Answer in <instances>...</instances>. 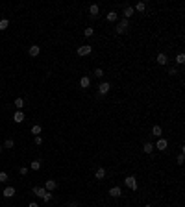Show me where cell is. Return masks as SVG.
<instances>
[{
	"mask_svg": "<svg viewBox=\"0 0 185 207\" xmlns=\"http://www.w3.org/2000/svg\"><path fill=\"white\" fill-rule=\"evenodd\" d=\"M128 30H130V21H128V19H122V21L117 24V28H115V32L122 35V33H126Z\"/></svg>",
	"mask_w": 185,
	"mask_h": 207,
	"instance_id": "cell-1",
	"label": "cell"
},
{
	"mask_svg": "<svg viewBox=\"0 0 185 207\" xmlns=\"http://www.w3.org/2000/svg\"><path fill=\"white\" fill-rule=\"evenodd\" d=\"M124 183H126V187H128V189H132V190H137L139 189L135 176H128V178H124Z\"/></svg>",
	"mask_w": 185,
	"mask_h": 207,
	"instance_id": "cell-2",
	"label": "cell"
},
{
	"mask_svg": "<svg viewBox=\"0 0 185 207\" xmlns=\"http://www.w3.org/2000/svg\"><path fill=\"white\" fill-rule=\"evenodd\" d=\"M109 89H111V83H109V82L100 83V85H98V94H100V96H104V94L109 93Z\"/></svg>",
	"mask_w": 185,
	"mask_h": 207,
	"instance_id": "cell-3",
	"label": "cell"
},
{
	"mask_svg": "<svg viewBox=\"0 0 185 207\" xmlns=\"http://www.w3.org/2000/svg\"><path fill=\"white\" fill-rule=\"evenodd\" d=\"M93 52V46L91 44H83V46L78 48V55H82V57H85V55H89Z\"/></svg>",
	"mask_w": 185,
	"mask_h": 207,
	"instance_id": "cell-4",
	"label": "cell"
},
{
	"mask_svg": "<svg viewBox=\"0 0 185 207\" xmlns=\"http://www.w3.org/2000/svg\"><path fill=\"white\" fill-rule=\"evenodd\" d=\"M167 146H168V143H167V139L159 137V139H157V143L154 144V148H157L159 152H163V150H167Z\"/></svg>",
	"mask_w": 185,
	"mask_h": 207,
	"instance_id": "cell-5",
	"label": "cell"
},
{
	"mask_svg": "<svg viewBox=\"0 0 185 207\" xmlns=\"http://www.w3.org/2000/svg\"><path fill=\"white\" fill-rule=\"evenodd\" d=\"M24 118H26V115H24V111H15V115H13V122L21 124Z\"/></svg>",
	"mask_w": 185,
	"mask_h": 207,
	"instance_id": "cell-6",
	"label": "cell"
},
{
	"mask_svg": "<svg viewBox=\"0 0 185 207\" xmlns=\"http://www.w3.org/2000/svg\"><path fill=\"white\" fill-rule=\"evenodd\" d=\"M28 54L32 55V57H35V55L41 54V46H39V44H32V46H30V50H28Z\"/></svg>",
	"mask_w": 185,
	"mask_h": 207,
	"instance_id": "cell-7",
	"label": "cell"
},
{
	"mask_svg": "<svg viewBox=\"0 0 185 207\" xmlns=\"http://www.w3.org/2000/svg\"><path fill=\"white\" fill-rule=\"evenodd\" d=\"M121 194H122L121 187H111V189H109V196H111V198H118Z\"/></svg>",
	"mask_w": 185,
	"mask_h": 207,
	"instance_id": "cell-8",
	"label": "cell"
},
{
	"mask_svg": "<svg viewBox=\"0 0 185 207\" xmlns=\"http://www.w3.org/2000/svg\"><path fill=\"white\" fill-rule=\"evenodd\" d=\"M44 189H46L48 192H52V190H56V189H58V183H56L54 179H48V181H46V185H44Z\"/></svg>",
	"mask_w": 185,
	"mask_h": 207,
	"instance_id": "cell-9",
	"label": "cell"
},
{
	"mask_svg": "<svg viewBox=\"0 0 185 207\" xmlns=\"http://www.w3.org/2000/svg\"><path fill=\"white\" fill-rule=\"evenodd\" d=\"M2 194H4V198H13L15 196V187H6Z\"/></svg>",
	"mask_w": 185,
	"mask_h": 207,
	"instance_id": "cell-10",
	"label": "cell"
},
{
	"mask_svg": "<svg viewBox=\"0 0 185 207\" xmlns=\"http://www.w3.org/2000/svg\"><path fill=\"white\" fill-rule=\"evenodd\" d=\"M98 13H100V8L96 4H91V6H89V15H91V17H98Z\"/></svg>",
	"mask_w": 185,
	"mask_h": 207,
	"instance_id": "cell-11",
	"label": "cell"
},
{
	"mask_svg": "<svg viewBox=\"0 0 185 207\" xmlns=\"http://www.w3.org/2000/svg\"><path fill=\"white\" fill-rule=\"evenodd\" d=\"M94 178L100 179V181H102V179H106V168H102V166H100L96 172H94Z\"/></svg>",
	"mask_w": 185,
	"mask_h": 207,
	"instance_id": "cell-12",
	"label": "cell"
},
{
	"mask_svg": "<svg viewBox=\"0 0 185 207\" xmlns=\"http://www.w3.org/2000/svg\"><path fill=\"white\" fill-rule=\"evenodd\" d=\"M13 105L17 107V111H22V109H24V105H26V102H24V98H17V100L13 102Z\"/></svg>",
	"mask_w": 185,
	"mask_h": 207,
	"instance_id": "cell-13",
	"label": "cell"
},
{
	"mask_svg": "<svg viewBox=\"0 0 185 207\" xmlns=\"http://www.w3.org/2000/svg\"><path fill=\"white\" fill-rule=\"evenodd\" d=\"M32 192L37 196V198H43V194L46 192V189H43V187H33L32 189Z\"/></svg>",
	"mask_w": 185,
	"mask_h": 207,
	"instance_id": "cell-14",
	"label": "cell"
},
{
	"mask_svg": "<svg viewBox=\"0 0 185 207\" xmlns=\"http://www.w3.org/2000/svg\"><path fill=\"white\" fill-rule=\"evenodd\" d=\"M157 63H159V65H167V63H168V57H167V54L159 52V54H157Z\"/></svg>",
	"mask_w": 185,
	"mask_h": 207,
	"instance_id": "cell-15",
	"label": "cell"
},
{
	"mask_svg": "<svg viewBox=\"0 0 185 207\" xmlns=\"http://www.w3.org/2000/svg\"><path fill=\"white\" fill-rule=\"evenodd\" d=\"M133 11H135V9H133L132 6H126V8H124V19H128V21H130V17L133 15Z\"/></svg>",
	"mask_w": 185,
	"mask_h": 207,
	"instance_id": "cell-16",
	"label": "cell"
},
{
	"mask_svg": "<svg viewBox=\"0 0 185 207\" xmlns=\"http://www.w3.org/2000/svg\"><path fill=\"white\" fill-rule=\"evenodd\" d=\"M143 152L150 155V154L154 152V144H152V143H144V146H143Z\"/></svg>",
	"mask_w": 185,
	"mask_h": 207,
	"instance_id": "cell-17",
	"label": "cell"
},
{
	"mask_svg": "<svg viewBox=\"0 0 185 207\" xmlns=\"http://www.w3.org/2000/svg\"><path fill=\"white\" fill-rule=\"evenodd\" d=\"M152 135H156L157 139L161 137V135H163V129H161V126H154V128H152Z\"/></svg>",
	"mask_w": 185,
	"mask_h": 207,
	"instance_id": "cell-18",
	"label": "cell"
},
{
	"mask_svg": "<svg viewBox=\"0 0 185 207\" xmlns=\"http://www.w3.org/2000/svg\"><path fill=\"white\" fill-rule=\"evenodd\" d=\"M30 168H32V170H41V159H35V161H32Z\"/></svg>",
	"mask_w": 185,
	"mask_h": 207,
	"instance_id": "cell-19",
	"label": "cell"
},
{
	"mask_svg": "<svg viewBox=\"0 0 185 207\" xmlns=\"http://www.w3.org/2000/svg\"><path fill=\"white\" fill-rule=\"evenodd\" d=\"M80 85H82V87H83V89H87V87H89V85H91V80H89L87 76H83L82 80H80Z\"/></svg>",
	"mask_w": 185,
	"mask_h": 207,
	"instance_id": "cell-20",
	"label": "cell"
},
{
	"mask_svg": "<svg viewBox=\"0 0 185 207\" xmlns=\"http://www.w3.org/2000/svg\"><path fill=\"white\" fill-rule=\"evenodd\" d=\"M106 21H107V22H115V21H117V13H115V11H109V13L106 15Z\"/></svg>",
	"mask_w": 185,
	"mask_h": 207,
	"instance_id": "cell-21",
	"label": "cell"
},
{
	"mask_svg": "<svg viewBox=\"0 0 185 207\" xmlns=\"http://www.w3.org/2000/svg\"><path fill=\"white\" fill-rule=\"evenodd\" d=\"M133 9H137V11H144V9H146V4H144V2H137V6L135 8H133Z\"/></svg>",
	"mask_w": 185,
	"mask_h": 207,
	"instance_id": "cell-22",
	"label": "cell"
},
{
	"mask_svg": "<svg viewBox=\"0 0 185 207\" xmlns=\"http://www.w3.org/2000/svg\"><path fill=\"white\" fill-rule=\"evenodd\" d=\"M176 63H178V65H183V63H185V55H183L182 52L176 55Z\"/></svg>",
	"mask_w": 185,
	"mask_h": 207,
	"instance_id": "cell-23",
	"label": "cell"
},
{
	"mask_svg": "<svg viewBox=\"0 0 185 207\" xmlns=\"http://www.w3.org/2000/svg\"><path fill=\"white\" fill-rule=\"evenodd\" d=\"M32 133H33V135H41V126H39V124L32 126Z\"/></svg>",
	"mask_w": 185,
	"mask_h": 207,
	"instance_id": "cell-24",
	"label": "cell"
},
{
	"mask_svg": "<svg viewBox=\"0 0 185 207\" xmlns=\"http://www.w3.org/2000/svg\"><path fill=\"white\" fill-rule=\"evenodd\" d=\"M8 26H9V21L8 19H2L0 21V30H8Z\"/></svg>",
	"mask_w": 185,
	"mask_h": 207,
	"instance_id": "cell-25",
	"label": "cell"
},
{
	"mask_svg": "<svg viewBox=\"0 0 185 207\" xmlns=\"http://www.w3.org/2000/svg\"><path fill=\"white\" fill-rule=\"evenodd\" d=\"M13 146H15V143H13V139H6V143H4V148H9V150H11Z\"/></svg>",
	"mask_w": 185,
	"mask_h": 207,
	"instance_id": "cell-26",
	"label": "cell"
},
{
	"mask_svg": "<svg viewBox=\"0 0 185 207\" xmlns=\"http://www.w3.org/2000/svg\"><path fill=\"white\" fill-rule=\"evenodd\" d=\"M52 198H54V196H52V192H48V190H46V192L43 194V201H50Z\"/></svg>",
	"mask_w": 185,
	"mask_h": 207,
	"instance_id": "cell-27",
	"label": "cell"
},
{
	"mask_svg": "<svg viewBox=\"0 0 185 207\" xmlns=\"http://www.w3.org/2000/svg\"><path fill=\"white\" fill-rule=\"evenodd\" d=\"M83 33H85V37H93L94 30H93V28H85V32H83Z\"/></svg>",
	"mask_w": 185,
	"mask_h": 207,
	"instance_id": "cell-28",
	"label": "cell"
},
{
	"mask_svg": "<svg viewBox=\"0 0 185 207\" xmlns=\"http://www.w3.org/2000/svg\"><path fill=\"white\" fill-rule=\"evenodd\" d=\"M94 76H96V78H102V76H104V70H102V69H94Z\"/></svg>",
	"mask_w": 185,
	"mask_h": 207,
	"instance_id": "cell-29",
	"label": "cell"
},
{
	"mask_svg": "<svg viewBox=\"0 0 185 207\" xmlns=\"http://www.w3.org/2000/svg\"><path fill=\"white\" fill-rule=\"evenodd\" d=\"M8 181V174L6 172H0V183H6Z\"/></svg>",
	"mask_w": 185,
	"mask_h": 207,
	"instance_id": "cell-30",
	"label": "cell"
},
{
	"mask_svg": "<svg viewBox=\"0 0 185 207\" xmlns=\"http://www.w3.org/2000/svg\"><path fill=\"white\" fill-rule=\"evenodd\" d=\"M35 144H39V146L43 144V137H41V135H35Z\"/></svg>",
	"mask_w": 185,
	"mask_h": 207,
	"instance_id": "cell-31",
	"label": "cell"
},
{
	"mask_svg": "<svg viewBox=\"0 0 185 207\" xmlns=\"http://www.w3.org/2000/svg\"><path fill=\"white\" fill-rule=\"evenodd\" d=\"M168 74H170V76H176V74H178V69H168Z\"/></svg>",
	"mask_w": 185,
	"mask_h": 207,
	"instance_id": "cell-32",
	"label": "cell"
},
{
	"mask_svg": "<svg viewBox=\"0 0 185 207\" xmlns=\"http://www.w3.org/2000/svg\"><path fill=\"white\" fill-rule=\"evenodd\" d=\"M19 172H21L22 176H26V174H28V166H21V170H19Z\"/></svg>",
	"mask_w": 185,
	"mask_h": 207,
	"instance_id": "cell-33",
	"label": "cell"
},
{
	"mask_svg": "<svg viewBox=\"0 0 185 207\" xmlns=\"http://www.w3.org/2000/svg\"><path fill=\"white\" fill-rule=\"evenodd\" d=\"M176 161H178V165H183V154H179Z\"/></svg>",
	"mask_w": 185,
	"mask_h": 207,
	"instance_id": "cell-34",
	"label": "cell"
},
{
	"mask_svg": "<svg viewBox=\"0 0 185 207\" xmlns=\"http://www.w3.org/2000/svg\"><path fill=\"white\" fill-rule=\"evenodd\" d=\"M67 207H80L78 201H71V205H67Z\"/></svg>",
	"mask_w": 185,
	"mask_h": 207,
	"instance_id": "cell-35",
	"label": "cell"
},
{
	"mask_svg": "<svg viewBox=\"0 0 185 207\" xmlns=\"http://www.w3.org/2000/svg\"><path fill=\"white\" fill-rule=\"evenodd\" d=\"M28 207H39V204H37V201H32V204H30Z\"/></svg>",
	"mask_w": 185,
	"mask_h": 207,
	"instance_id": "cell-36",
	"label": "cell"
},
{
	"mask_svg": "<svg viewBox=\"0 0 185 207\" xmlns=\"http://www.w3.org/2000/svg\"><path fill=\"white\" fill-rule=\"evenodd\" d=\"M144 207H152V205H144Z\"/></svg>",
	"mask_w": 185,
	"mask_h": 207,
	"instance_id": "cell-37",
	"label": "cell"
},
{
	"mask_svg": "<svg viewBox=\"0 0 185 207\" xmlns=\"http://www.w3.org/2000/svg\"><path fill=\"white\" fill-rule=\"evenodd\" d=\"M0 152H2V146H0Z\"/></svg>",
	"mask_w": 185,
	"mask_h": 207,
	"instance_id": "cell-38",
	"label": "cell"
}]
</instances>
